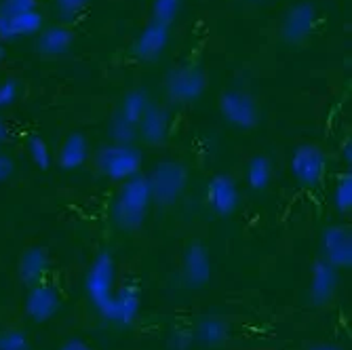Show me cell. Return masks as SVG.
I'll return each mask as SVG.
<instances>
[{
  "label": "cell",
  "mask_w": 352,
  "mask_h": 350,
  "mask_svg": "<svg viewBox=\"0 0 352 350\" xmlns=\"http://www.w3.org/2000/svg\"><path fill=\"white\" fill-rule=\"evenodd\" d=\"M184 0H152V21L158 23H173L175 17L179 15V9Z\"/></svg>",
  "instance_id": "obj_28"
},
{
  "label": "cell",
  "mask_w": 352,
  "mask_h": 350,
  "mask_svg": "<svg viewBox=\"0 0 352 350\" xmlns=\"http://www.w3.org/2000/svg\"><path fill=\"white\" fill-rule=\"evenodd\" d=\"M45 28L41 11H30L23 15H0V41L15 43L23 36H34Z\"/></svg>",
  "instance_id": "obj_17"
},
{
  "label": "cell",
  "mask_w": 352,
  "mask_h": 350,
  "mask_svg": "<svg viewBox=\"0 0 352 350\" xmlns=\"http://www.w3.org/2000/svg\"><path fill=\"white\" fill-rule=\"evenodd\" d=\"M89 158V142L82 133H70L66 142L61 144L55 161L57 167L63 171H76L80 169Z\"/></svg>",
  "instance_id": "obj_21"
},
{
  "label": "cell",
  "mask_w": 352,
  "mask_h": 350,
  "mask_svg": "<svg viewBox=\"0 0 352 350\" xmlns=\"http://www.w3.org/2000/svg\"><path fill=\"white\" fill-rule=\"evenodd\" d=\"M169 127H171V116L167 112V108L158 106V104H150L142 116V120L138 122V135L152 148L165 146L169 140Z\"/></svg>",
  "instance_id": "obj_14"
},
{
  "label": "cell",
  "mask_w": 352,
  "mask_h": 350,
  "mask_svg": "<svg viewBox=\"0 0 352 350\" xmlns=\"http://www.w3.org/2000/svg\"><path fill=\"white\" fill-rule=\"evenodd\" d=\"M342 161L344 163H350L352 161V144L350 142H346L344 148H342Z\"/></svg>",
  "instance_id": "obj_37"
},
{
  "label": "cell",
  "mask_w": 352,
  "mask_h": 350,
  "mask_svg": "<svg viewBox=\"0 0 352 350\" xmlns=\"http://www.w3.org/2000/svg\"><path fill=\"white\" fill-rule=\"evenodd\" d=\"M28 154L32 158V163H34L38 169H49L51 163H53V156H51V150L47 146V142L41 138V135H30L28 138Z\"/></svg>",
  "instance_id": "obj_27"
},
{
  "label": "cell",
  "mask_w": 352,
  "mask_h": 350,
  "mask_svg": "<svg viewBox=\"0 0 352 350\" xmlns=\"http://www.w3.org/2000/svg\"><path fill=\"white\" fill-rule=\"evenodd\" d=\"M340 285V276H338V268H333L329 262L318 260L312 264L310 270V302L314 306H325L333 300L336 292Z\"/></svg>",
  "instance_id": "obj_15"
},
{
  "label": "cell",
  "mask_w": 352,
  "mask_h": 350,
  "mask_svg": "<svg viewBox=\"0 0 352 350\" xmlns=\"http://www.w3.org/2000/svg\"><path fill=\"white\" fill-rule=\"evenodd\" d=\"M49 268H51V260H49L47 249L45 247H30L21 253L19 264H17V274H19V281L23 285L32 287V285L45 283Z\"/></svg>",
  "instance_id": "obj_18"
},
{
  "label": "cell",
  "mask_w": 352,
  "mask_h": 350,
  "mask_svg": "<svg viewBox=\"0 0 352 350\" xmlns=\"http://www.w3.org/2000/svg\"><path fill=\"white\" fill-rule=\"evenodd\" d=\"M169 45V25L150 21L142 32L133 45V55L140 61H156L165 53Z\"/></svg>",
  "instance_id": "obj_16"
},
{
  "label": "cell",
  "mask_w": 352,
  "mask_h": 350,
  "mask_svg": "<svg viewBox=\"0 0 352 350\" xmlns=\"http://www.w3.org/2000/svg\"><path fill=\"white\" fill-rule=\"evenodd\" d=\"M59 350H93V348L85 340H80V338H70L66 344H61Z\"/></svg>",
  "instance_id": "obj_34"
},
{
  "label": "cell",
  "mask_w": 352,
  "mask_h": 350,
  "mask_svg": "<svg viewBox=\"0 0 352 350\" xmlns=\"http://www.w3.org/2000/svg\"><path fill=\"white\" fill-rule=\"evenodd\" d=\"M148 184H150V195L152 203L158 207H171L175 205L182 195L186 193L188 186V169L179 161H161L156 163L150 171Z\"/></svg>",
  "instance_id": "obj_2"
},
{
  "label": "cell",
  "mask_w": 352,
  "mask_h": 350,
  "mask_svg": "<svg viewBox=\"0 0 352 350\" xmlns=\"http://www.w3.org/2000/svg\"><path fill=\"white\" fill-rule=\"evenodd\" d=\"M36 0H0V15H23L36 9Z\"/></svg>",
  "instance_id": "obj_30"
},
{
  "label": "cell",
  "mask_w": 352,
  "mask_h": 350,
  "mask_svg": "<svg viewBox=\"0 0 352 350\" xmlns=\"http://www.w3.org/2000/svg\"><path fill=\"white\" fill-rule=\"evenodd\" d=\"M310 350H344V348L338 344H331V342H321V344H314Z\"/></svg>",
  "instance_id": "obj_36"
},
{
  "label": "cell",
  "mask_w": 352,
  "mask_h": 350,
  "mask_svg": "<svg viewBox=\"0 0 352 350\" xmlns=\"http://www.w3.org/2000/svg\"><path fill=\"white\" fill-rule=\"evenodd\" d=\"M148 106H150L148 93L144 89H133V91H129V93L124 95V100H122V104L118 106L116 112L124 120H129V122H133L138 127V122L142 120V116H144Z\"/></svg>",
  "instance_id": "obj_23"
},
{
  "label": "cell",
  "mask_w": 352,
  "mask_h": 350,
  "mask_svg": "<svg viewBox=\"0 0 352 350\" xmlns=\"http://www.w3.org/2000/svg\"><path fill=\"white\" fill-rule=\"evenodd\" d=\"M13 173H15V163H13V158H11L9 154H5L3 150H0V184L7 182Z\"/></svg>",
  "instance_id": "obj_33"
},
{
  "label": "cell",
  "mask_w": 352,
  "mask_h": 350,
  "mask_svg": "<svg viewBox=\"0 0 352 350\" xmlns=\"http://www.w3.org/2000/svg\"><path fill=\"white\" fill-rule=\"evenodd\" d=\"M61 310V296L59 289L49 283L32 285L28 289V296L23 300V312L30 321L34 323H47Z\"/></svg>",
  "instance_id": "obj_10"
},
{
  "label": "cell",
  "mask_w": 352,
  "mask_h": 350,
  "mask_svg": "<svg viewBox=\"0 0 352 350\" xmlns=\"http://www.w3.org/2000/svg\"><path fill=\"white\" fill-rule=\"evenodd\" d=\"M195 346V333L192 329H175L169 336V350H190Z\"/></svg>",
  "instance_id": "obj_32"
},
{
  "label": "cell",
  "mask_w": 352,
  "mask_h": 350,
  "mask_svg": "<svg viewBox=\"0 0 352 350\" xmlns=\"http://www.w3.org/2000/svg\"><path fill=\"white\" fill-rule=\"evenodd\" d=\"M316 21H318L316 7L308 3V0H300V3L287 9L280 23V39L287 45H302L312 36Z\"/></svg>",
  "instance_id": "obj_8"
},
{
  "label": "cell",
  "mask_w": 352,
  "mask_h": 350,
  "mask_svg": "<svg viewBox=\"0 0 352 350\" xmlns=\"http://www.w3.org/2000/svg\"><path fill=\"white\" fill-rule=\"evenodd\" d=\"M152 203L150 184L146 175H133L124 179L118 197L112 203V221L122 232H135L142 228V224L148 217V209Z\"/></svg>",
  "instance_id": "obj_1"
},
{
  "label": "cell",
  "mask_w": 352,
  "mask_h": 350,
  "mask_svg": "<svg viewBox=\"0 0 352 350\" xmlns=\"http://www.w3.org/2000/svg\"><path fill=\"white\" fill-rule=\"evenodd\" d=\"M95 163L104 177L114 182H124L142 171V152L133 144H108L104 146Z\"/></svg>",
  "instance_id": "obj_3"
},
{
  "label": "cell",
  "mask_w": 352,
  "mask_h": 350,
  "mask_svg": "<svg viewBox=\"0 0 352 350\" xmlns=\"http://www.w3.org/2000/svg\"><path fill=\"white\" fill-rule=\"evenodd\" d=\"M321 251L323 260L333 268H350L352 266V232L346 224H331L321 234Z\"/></svg>",
  "instance_id": "obj_11"
},
{
  "label": "cell",
  "mask_w": 352,
  "mask_h": 350,
  "mask_svg": "<svg viewBox=\"0 0 352 350\" xmlns=\"http://www.w3.org/2000/svg\"><path fill=\"white\" fill-rule=\"evenodd\" d=\"M165 89L175 104H192L207 91V74L199 66H175L169 70Z\"/></svg>",
  "instance_id": "obj_5"
},
{
  "label": "cell",
  "mask_w": 352,
  "mask_h": 350,
  "mask_svg": "<svg viewBox=\"0 0 352 350\" xmlns=\"http://www.w3.org/2000/svg\"><path fill=\"white\" fill-rule=\"evenodd\" d=\"M74 45V32L68 25H49L38 32L36 51L45 57H61Z\"/></svg>",
  "instance_id": "obj_20"
},
{
  "label": "cell",
  "mask_w": 352,
  "mask_h": 350,
  "mask_svg": "<svg viewBox=\"0 0 352 350\" xmlns=\"http://www.w3.org/2000/svg\"><path fill=\"white\" fill-rule=\"evenodd\" d=\"M140 308H142L140 289L135 287V285H124V287L114 292V296L100 310V314L108 323H114L118 327H129L138 319Z\"/></svg>",
  "instance_id": "obj_9"
},
{
  "label": "cell",
  "mask_w": 352,
  "mask_h": 350,
  "mask_svg": "<svg viewBox=\"0 0 352 350\" xmlns=\"http://www.w3.org/2000/svg\"><path fill=\"white\" fill-rule=\"evenodd\" d=\"M292 175L306 188H314L325 179L327 173V154L314 146L302 144L292 154Z\"/></svg>",
  "instance_id": "obj_7"
},
{
  "label": "cell",
  "mask_w": 352,
  "mask_h": 350,
  "mask_svg": "<svg viewBox=\"0 0 352 350\" xmlns=\"http://www.w3.org/2000/svg\"><path fill=\"white\" fill-rule=\"evenodd\" d=\"M333 207L342 215L352 211V175L350 173H342L333 186Z\"/></svg>",
  "instance_id": "obj_25"
},
{
  "label": "cell",
  "mask_w": 352,
  "mask_h": 350,
  "mask_svg": "<svg viewBox=\"0 0 352 350\" xmlns=\"http://www.w3.org/2000/svg\"><path fill=\"white\" fill-rule=\"evenodd\" d=\"M184 281L188 287L201 289L211 281V256L203 243H190L184 251Z\"/></svg>",
  "instance_id": "obj_13"
},
{
  "label": "cell",
  "mask_w": 352,
  "mask_h": 350,
  "mask_svg": "<svg viewBox=\"0 0 352 350\" xmlns=\"http://www.w3.org/2000/svg\"><path fill=\"white\" fill-rule=\"evenodd\" d=\"M5 57H7V47H5V43L0 41V63L5 61Z\"/></svg>",
  "instance_id": "obj_38"
},
{
  "label": "cell",
  "mask_w": 352,
  "mask_h": 350,
  "mask_svg": "<svg viewBox=\"0 0 352 350\" xmlns=\"http://www.w3.org/2000/svg\"><path fill=\"white\" fill-rule=\"evenodd\" d=\"M19 98V83L15 78H7L0 83V110L11 108Z\"/></svg>",
  "instance_id": "obj_31"
},
{
  "label": "cell",
  "mask_w": 352,
  "mask_h": 350,
  "mask_svg": "<svg viewBox=\"0 0 352 350\" xmlns=\"http://www.w3.org/2000/svg\"><path fill=\"white\" fill-rule=\"evenodd\" d=\"M0 350H32V344L23 329L11 327L0 331Z\"/></svg>",
  "instance_id": "obj_29"
},
{
  "label": "cell",
  "mask_w": 352,
  "mask_h": 350,
  "mask_svg": "<svg viewBox=\"0 0 352 350\" xmlns=\"http://www.w3.org/2000/svg\"><path fill=\"white\" fill-rule=\"evenodd\" d=\"M89 3L91 0H53V9H55L57 19L66 25L78 19V15L89 7Z\"/></svg>",
  "instance_id": "obj_26"
},
{
  "label": "cell",
  "mask_w": 352,
  "mask_h": 350,
  "mask_svg": "<svg viewBox=\"0 0 352 350\" xmlns=\"http://www.w3.org/2000/svg\"><path fill=\"white\" fill-rule=\"evenodd\" d=\"M114 281H116V262L112 258V253L100 251L85 276V292L89 296V302L98 308V312L114 296V292H116Z\"/></svg>",
  "instance_id": "obj_4"
},
{
  "label": "cell",
  "mask_w": 352,
  "mask_h": 350,
  "mask_svg": "<svg viewBox=\"0 0 352 350\" xmlns=\"http://www.w3.org/2000/svg\"><path fill=\"white\" fill-rule=\"evenodd\" d=\"M207 203L211 211L221 217L232 215L241 205V193L236 182L226 173L213 175L207 184Z\"/></svg>",
  "instance_id": "obj_12"
},
{
  "label": "cell",
  "mask_w": 352,
  "mask_h": 350,
  "mask_svg": "<svg viewBox=\"0 0 352 350\" xmlns=\"http://www.w3.org/2000/svg\"><path fill=\"white\" fill-rule=\"evenodd\" d=\"M245 175H247V184L251 190H266L272 182V163L266 154H255L251 161L247 163V169H245Z\"/></svg>",
  "instance_id": "obj_22"
},
{
  "label": "cell",
  "mask_w": 352,
  "mask_h": 350,
  "mask_svg": "<svg viewBox=\"0 0 352 350\" xmlns=\"http://www.w3.org/2000/svg\"><path fill=\"white\" fill-rule=\"evenodd\" d=\"M219 112L228 124L236 127V129L249 131L260 124V106L249 93L239 89H228L221 93L219 98Z\"/></svg>",
  "instance_id": "obj_6"
},
{
  "label": "cell",
  "mask_w": 352,
  "mask_h": 350,
  "mask_svg": "<svg viewBox=\"0 0 352 350\" xmlns=\"http://www.w3.org/2000/svg\"><path fill=\"white\" fill-rule=\"evenodd\" d=\"M7 140H9V124L3 116H0V144H5Z\"/></svg>",
  "instance_id": "obj_35"
},
{
  "label": "cell",
  "mask_w": 352,
  "mask_h": 350,
  "mask_svg": "<svg viewBox=\"0 0 352 350\" xmlns=\"http://www.w3.org/2000/svg\"><path fill=\"white\" fill-rule=\"evenodd\" d=\"M195 342L201 344L203 348H221L226 346V342L230 340V325L226 319H221L217 314H205L197 321L195 329Z\"/></svg>",
  "instance_id": "obj_19"
},
{
  "label": "cell",
  "mask_w": 352,
  "mask_h": 350,
  "mask_svg": "<svg viewBox=\"0 0 352 350\" xmlns=\"http://www.w3.org/2000/svg\"><path fill=\"white\" fill-rule=\"evenodd\" d=\"M108 135L112 144H133L138 138V127L129 120H124L118 112H114L108 124Z\"/></svg>",
  "instance_id": "obj_24"
}]
</instances>
